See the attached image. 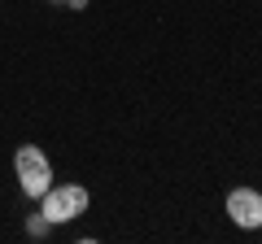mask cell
Returning <instances> with one entry per match:
<instances>
[{"mask_svg": "<svg viewBox=\"0 0 262 244\" xmlns=\"http://www.w3.org/2000/svg\"><path fill=\"white\" fill-rule=\"evenodd\" d=\"M13 175H18V188L27 201H39L48 188H53V161L39 144H18L13 153Z\"/></svg>", "mask_w": 262, "mask_h": 244, "instance_id": "cell-1", "label": "cell"}, {"mask_svg": "<svg viewBox=\"0 0 262 244\" xmlns=\"http://www.w3.org/2000/svg\"><path fill=\"white\" fill-rule=\"evenodd\" d=\"M88 205H92V192H88L83 183H53V188L39 197V214L53 227H66V223H75V218H83Z\"/></svg>", "mask_w": 262, "mask_h": 244, "instance_id": "cell-2", "label": "cell"}, {"mask_svg": "<svg viewBox=\"0 0 262 244\" xmlns=\"http://www.w3.org/2000/svg\"><path fill=\"white\" fill-rule=\"evenodd\" d=\"M223 209L241 231H262V188H232Z\"/></svg>", "mask_w": 262, "mask_h": 244, "instance_id": "cell-3", "label": "cell"}, {"mask_svg": "<svg viewBox=\"0 0 262 244\" xmlns=\"http://www.w3.org/2000/svg\"><path fill=\"white\" fill-rule=\"evenodd\" d=\"M27 235H31V240H48V235H53V223L35 209V214H27Z\"/></svg>", "mask_w": 262, "mask_h": 244, "instance_id": "cell-4", "label": "cell"}, {"mask_svg": "<svg viewBox=\"0 0 262 244\" xmlns=\"http://www.w3.org/2000/svg\"><path fill=\"white\" fill-rule=\"evenodd\" d=\"M61 9H88V0H61Z\"/></svg>", "mask_w": 262, "mask_h": 244, "instance_id": "cell-5", "label": "cell"}, {"mask_svg": "<svg viewBox=\"0 0 262 244\" xmlns=\"http://www.w3.org/2000/svg\"><path fill=\"white\" fill-rule=\"evenodd\" d=\"M48 5H61V0H48Z\"/></svg>", "mask_w": 262, "mask_h": 244, "instance_id": "cell-6", "label": "cell"}]
</instances>
